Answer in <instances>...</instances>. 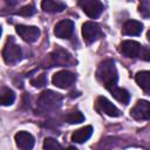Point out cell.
Here are the masks:
<instances>
[{
	"label": "cell",
	"mask_w": 150,
	"mask_h": 150,
	"mask_svg": "<svg viewBox=\"0 0 150 150\" xmlns=\"http://www.w3.org/2000/svg\"><path fill=\"white\" fill-rule=\"evenodd\" d=\"M35 6L33 5V4H29V5H26V6H23L22 8H20L19 11H16L15 12V14H18V15H22V16H30V15H33L34 13H35Z\"/></svg>",
	"instance_id": "cell-22"
},
{
	"label": "cell",
	"mask_w": 150,
	"mask_h": 150,
	"mask_svg": "<svg viewBox=\"0 0 150 150\" xmlns=\"http://www.w3.org/2000/svg\"><path fill=\"white\" fill-rule=\"evenodd\" d=\"M76 80V76L74 73L68 71V70H61L57 71L53 75L52 77V82L55 87L61 88V89H66L69 88Z\"/></svg>",
	"instance_id": "cell-4"
},
{
	"label": "cell",
	"mask_w": 150,
	"mask_h": 150,
	"mask_svg": "<svg viewBox=\"0 0 150 150\" xmlns=\"http://www.w3.org/2000/svg\"><path fill=\"white\" fill-rule=\"evenodd\" d=\"M30 84L33 87H35V88H42V87H45L47 84V77H46V75L45 74H40L36 77L30 80Z\"/></svg>",
	"instance_id": "cell-23"
},
{
	"label": "cell",
	"mask_w": 150,
	"mask_h": 150,
	"mask_svg": "<svg viewBox=\"0 0 150 150\" xmlns=\"http://www.w3.org/2000/svg\"><path fill=\"white\" fill-rule=\"evenodd\" d=\"M96 107L101 112H104L105 115L110 116V117H118L121 116V110L112 104L107 97L104 96H98L96 100Z\"/></svg>",
	"instance_id": "cell-8"
},
{
	"label": "cell",
	"mask_w": 150,
	"mask_h": 150,
	"mask_svg": "<svg viewBox=\"0 0 150 150\" xmlns=\"http://www.w3.org/2000/svg\"><path fill=\"white\" fill-rule=\"evenodd\" d=\"M97 79L101 81V83L108 89H112L114 87H117V69L115 67V62L111 59L104 60L98 64L97 71H96Z\"/></svg>",
	"instance_id": "cell-1"
},
{
	"label": "cell",
	"mask_w": 150,
	"mask_h": 150,
	"mask_svg": "<svg viewBox=\"0 0 150 150\" xmlns=\"http://www.w3.org/2000/svg\"><path fill=\"white\" fill-rule=\"evenodd\" d=\"M91 134H93V127L91 125L82 127V128H80V129H77L76 131L73 132L71 141L75 142V143H83V142H86L90 138Z\"/></svg>",
	"instance_id": "cell-15"
},
{
	"label": "cell",
	"mask_w": 150,
	"mask_h": 150,
	"mask_svg": "<svg viewBox=\"0 0 150 150\" xmlns=\"http://www.w3.org/2000/svg\"><path fill=\"white\" fill-rule=\"evenodd\" d=\"M14 139L18 148H20L21 150H32L35 144L34 136L27 131H19L18 134H15Z\"/></svg>",
	"instance_id": "cell-12"
},
{
	"label": "cell",
	"mask_w": 150,
	"mask_h": 150,
	"mask_svg": "<svg viewBox=\"0 0 150 150\" xmlns=\"http://www.w3.org/2000/svg\"><path fill=\"white\" fill-rule=\"evenodd\" d=\"M62 95L53 90H45L40 94L38 98V107L43 111L55 110L61 105Z\"/></svg>",
	"instance_id": "cell-2"
},
{
	"label": "cell",
	"mask_w": 150,
	"mask_h": 150,
	"mask_svg": "<svg viewBox=\"0 0 150 150\" xmlns=\"http://www.w3.org/2000/svg\"><path fill=\"white\" fill-rule=\"evenodd\" d=\"M138 13L143 18H150V2L149 1H142L138 6Z\"/></svg>",
	"instance_id": "cell-24"
},
{
	"label": "cell",
	"mask_w": 150,
	"mask_h": 150,
	"mask_svg": "<svg viewBox=\"0 0 150 150\" xmlns=\"http://www.w3.org/2000/svg\"><path fill=\"white\" fill-rule=\"evenodd\" d=\"M74 33V22L71 20H61L54 27V34L60 39H69Z\"/></svg>",
	"instance_id": "cell-10"
},
{
	"label": "cell",
	"mask_w": 150,
	"mask_h": 150,
	"mask_svg": "<svg viewBox=\"0 0 150 150\" xmlns=\"http://www.w3.org/2000/svg\"><path fill=\"white\" fill-rule=\"evenodd\" d=\"M82 11L91 19H96L103 12V4L97 0H81L79 2Z\"/></svg>",
	"instance_id": "cell-6"
},
{
	"label": "cell",
	"mask_w": 150,
	"mask_h": 150,
	"mask_svg": "<svg viewBox=\"0 0 150 150\" xmlns=\"http://www.w3.org/2000/svg\"><path fill=\"white\" fill-rule=\"evenodd\" d=\"M142 47L139 42L134 41V40H124L121 42L120 45V52L129 59H135V57H139Z\"/></svg>",
	"instance_id": "cell-7"
},
{
	"label": "cell",
	"mask_w": 150,
	"mask_h": 150,
	"mask_svg": "<svg viewBox=\"0 0 150 150\" xmlns=\"http://www.w3.org/2000/svg\"><path fill=\"white\" fill-rule=\"evenodd\" d=\"M130 115L136 121H148L150 120V102L145 100H139L131 108Z\"/></svg>",
	"instance_id": "cell-5"
},
{
	"label": "cell",
	"mask_w": 150,
	"mask_h": 150,
	"mask_svg": "<svg viewBox=\"0 0 150 150\" xmlns=\"http://www.w3.org/2000/svg\"><path fill=\"white\" fill-rule=\"evenodd\" d=\"M64 150H77L75 146H68L67 149H64Z\"/></svg>",
	"instance_id": "cell-26"
},
{
	"label": "cell",
	"mask_w": 150,
	"mask_h": 150,
	"mask_svg": "<svg viewBox=\"0 0 150 150\" xmlns=\"http://www.w3.org/2000/svg\"><path fill=\"white\" fill-rule=\"evenodd\" d=\"M15 101V94L12 89L7 87H2L0 91V102L2 105H11Z\"/></svg>",
	"instance_id": "cell-19"
},
{
	"label": "cell",
	"mask_w": 150,
	"mask_h": 150,
	"mask_svg": "<svg viewBox=\"0 0 150 150\" xmlns=\"http://www.w3.org/2000/svg\"><path fill=\"white\" fill-rule=\"evenodd\" d=\"M135 80L143 90H146V91L150 90V71L149 70L138 71L135 76Z\"/></svg>",
	"instance_id": "cell-17"
},
{
	"label": "cell",
	"mask_w": 150,
	"mask_h": 150,
	"mask_svg": "<svg viewBox=\"0 0 150 150\" xmlns=\"http://www.w3.org/2000/svg\"><path fill=\"white\" fill-rule=\"evenodd\" d=\"M139 57L144 61H150V47H142Z\"/></svg>",
	"instance_id": "cell-25"
},
{
	"label": "cell",
	"mask_w": 150,
	"mask_h": 150,
	"mask_svg": "<svg viewBox=\"0 0 150 150\" xmlns=\"http://www.w3.org/2000/svg\"><path fill=\"white\" fill-rule=\"evenodd\" d=\"M143 30V25L137 20H128L122 28V33L124 35L129 36H136L139 35Z\"/></svg>",
	"instance_id": "cell-14"
},
{
	"label": "cell",
	"mask_w": 150,
	"mask_h": 150,
	"mask_svg": "<svg viewBox=\"0 0 150 150\" xmlns=\"http://www.w3.org/2000/svg\"><path fill=\"white\" fill-rule=\"evenodd\" d=\"M48 59H49L50 67H53V66H56V67L66 66V64H69L70 61H71L70 55L67 52L62 50V49H57V50L53 52L50 55H48Z\"/></svg>",
	"instance_id": "cell-13"
},
{
	"label": "cell",
	"mask_w": 150,
	"mask_h": 150,
	"mask_svg": "<svg viewBox=\"0 0 150 150\" xmlns=\"http://www.w3.org/2000/svg\"><path fill=\"white\" fill-rule=\"evenodd\" d=\"M15 30L26 42H35L40 36V29L35 26L18 25L15 27Z\"/></svg>",
	"instance_id": "cell-9"
},
{
	"label": "cell",
	"mask_w": 150,
	"mask_h": 150,
	"mask_svg": "<svg viewBox=\"0 0 150 150\" xmlns=\"http://www.w3.org/2000/svg\"><path fill=\"white\" fill-rule=\"evenodd\" d=\"M66 4L62 1H54V0H43L41 2V8L48 13H60L66 9Z\"/></svg>",
	"instance_id": "cell-16"
},
{
	"label": "cell",
	"mask_w": 150,
	"mask_h": 150,
	"mask_svg": "<svg viewBox=\"0 0 150 150\" xmlns=\"http://www.w3.org/2000/svg\"><path fill=\"white\" fill-rule=\"evenodd\" d=\"M21 55H22L21 48L15 43V41L11 36L7 40V42H6V45H5L4 49H2V59H4V61L7 64H13V63H16L18 61H20Z\"/></svg>",
	"instance_id": "cell-3"
},
{
	"label": "cell",
	"mask_w": 150,
	"mask_h": 150,
	"mask_svg": "<svg viewBox=\"0 0 150 150\" xmlns=\"http://www.w3.org/2000/svg\"><path fill=\"white\" fill-rule=\"evenodd\" d=\"M101 34V29L96 22L87 21L82 25V35L87 43L94 42Z\"/></svg>",
	"instance_id": "cell-11"
},
{
	"label": "cell",
	"mask_w": 150,
	"mask_h": 150,
	"mask_svg": "<svg viewBox=\"0 0 150 150\" xmlns=\"http://www.w3.org/2000/svg\"><path fill=\"white\" fill-rule=\"evenodd\" d=\"M43 149L45 150H62V146L56 139L48 137L43 141Z\"/></svg>",
	"instance_id": "cell-21"
},
{
	"label": "cell",
	"mask_w": 150,
	"mask_h": 150,
	"mask_svg": "<svg viewBox=\"0 0 150 150\" xmlns=\"http://www.w3.org/2000/svg\"><path fill=\"white\" fill-rule=\"evenodd\" d=\"M111 93V95L121 103L123 104H128L129 103V100H130V94L127 89L124 88H120V87H114L112 89L109 90Z\"/></svg>",
	"instance_id": "cell-18"
},
{
	"label": "cell",
	"mask_w": 150,
	"mask_h": 150,
	"mask_svg": "<svg viewBox=\"0 0 150 150\" xmlns=\"http://www.w3.org/2000/svg\"><path fill=\"white\" fill-rule=\"evenodd\" d=\"M66 121L69 123V124H77V123H81L84 121V116L82 115V112H80L79 110H73L70 111L69 114L66 115Z\"/></svg>",
	"instance_id": "cell-20"
}]
</instances>
